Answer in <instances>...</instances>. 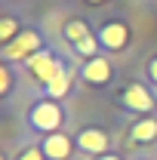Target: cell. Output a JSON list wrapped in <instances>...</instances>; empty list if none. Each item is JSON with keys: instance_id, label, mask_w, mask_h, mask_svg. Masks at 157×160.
Segmentation results:
<instances>
[{"instance_id": "1", "label": "cell", "mask_w": 157, "mask_h": 160, "mask_svg": "<svg viewBox=\"0 0 157 160\" xmlns=\"http://www.w3.org/2000/svg\"><path fill=\"white\" fill-rule=\"evenodd\" d=\"M40 46H43V40H40L37 31H31V28H25V31H19V37L9 40L0 52H3V59L6 62H19V59H31L34 52H40Z\"/></svg>"}, {"instance_id": "2", "label": "cell", "mask_w": 157, "mask_h": 160, "mask_svg": "<svg viewBox=\"0 0 157 160\" xmlns=\"http://www.w3.org/2000/svg\"><path fill=\"white\" fill-rule=\"evenodd\" d=\"M31 126L34 129H40V132H56L62 126V108L56 105V102H49V99H43L37 102L34 108H31Z\"/></svg>"}, {"instance_id": "3", "label": "cell", "mask_w": 157, "mask_h": 160, "mask_svg": "<svg viewBox=\"0 0 157 160\" xmlns=\"http://www.w3.org/2000/svg\"><path fill=\"white\" fill-rule=\"evenodd\" d=\"M28 65V71L34 74V80H40V83H49V80L59 74V68H62V62L49 52V49H40V52H34L31 59L25 62Z\"/></svg>"}, {"instance_id": "4", "label": "cell", "mask_w": 157, "mask_h": 160, "mask_svg": "<svg viewBox=\"0 0 157 160\" xmlns=\"http://www.w3.org/2000/svg\"><path fill=\"white\" fill-rule=\"evenodd\" d=\"M99 43L105 46V49H111V52H120V49H126V43H129V28L123 25V22H105L102 28H99Z\"/></svg>"}, {"instance_id": "5", "label": "cell", "mask_w": 157, "mask_h": 160, "mask_svg": "<svg viewBox=\"0 0 157 160\" xmlns=\"http://www.w3.org/2000/svg\"><path fill=\"white\" fill-rule=\"evenodd\" d=\"M123 105H126L129 111H139V114H151V111H154V96L148 92V86L129 83V86L123 89Z\"/></svg>"}, {"instance_id": "6", "label": "cell", "mask_w": 157, "mask_h": 160, "mask_svg": "<svg viewBox=\"0 0 157 160\" xmlns=\"http://www.w3.org/2000/svg\"><path fill=\"white\" fill-rule=\"evenodd\" d=\"M40 151H43L46 160H68L71 151H74V142L68 136H62V132H49L46 139L40 142Z\"/></svg>"}, {"instance_id": "7", "label": "cell", "mask_w": 157, "mask_h": 160, "mask_svg": "<svg viewBox=\"0 0 157 160\" xmlns=\"http://www.w3.org/2000/svg\"><path fill=\"white\" fill-rule=\"evenodd\" d=\"M77 148L86 151V154L102 157V154H108V136H105L102 129H83L77 136Z\"/></svg>"}, {"instance_id": "8", "label": "cell", "mask_w": 157, "mask_h": 160, "mask_svg": "<svg viewBox=\"0 0 157 160\" xmlns=\"http://www.w3.org/2000/svg\"><path fill=\"white\" fill-rule=\"evenodd\" d=\"M80 77L86 83H108L111 80V62L96 56V59H86V65L80 68Z\"/></svg>"}, {"instance_id": "9", "label": "cell", "mask_w": 157, "mask_h": 160, "mask_svg": "<svg viewBox=\"0 0 157 160\" xmlns=\"http://www.w3.org/2000/svg\"><path fill=\"white\" fill-rule=\"evenodd\" d=\"M71 80H74V71H68V68L62 65V68H59V74H56V77H53L49 83H46V96H49L53 102H56V99H62V96L68 92Z\"/></svg>"}, {"instance_id": "10", "label": "cell", "mask_w": 157, "mask_h": 160, "mask_svg": "<svg viewBox=\"0 0 157 160\" xmlns=\"http://www.w3.org/2000/svg\"><path fill=\"white\" fill-rule=\"evenodd\" d=\"M157 139V120H139L133 126V142H151Z\"/></svg>"}, {"instance_id": "11", "label": "cell", "mask_w": 157, "mask_h": 160, "mask_svg": "<svg viewBox=\"0 0 157 160\" xmlns=\"http://www.w3.org/2000/svg\"><path fill=\"white\" fill-rule=\"evenodd\" d=\"M65 37L71 40L74 46H77L80 40H86V37H89V28H86V22H80V19L68 22V25H65Z\"/></svg>"}, {"instance_id": "12", "label": "cell", "mask_w": 157, "mask_h": 160, "mask_svg": "<svg viewBox=\"0 0 157 160\" xmlns=\"http://www.w3.org/2000/svg\"><path fill=\"white\" fill-rule=\"evenodd\" d=\"M16 31H19V22L13 19V16H3V19H0V43H3V46H6L9 40L19 37Z\"/></svg>"}, {"instance_id": "13", "label": "cell", "mask_w": 157, "mask_h": 160, "mask_svg": "<svg viewBox=\"0 0 157 160\" xmlns=\"http://www.w3.org/2000/svg\"><path fill=\"white\" fill-rule=\"evenodd\" d=\"M77 52H80V56H86V59H96V56H99V37L89 34L86 40H80V43H77Z\"/></svg>"}, {"instance_id": "14", "label": "cell", "mask_w": 157, "mask_h": 160, "mask_svg": "<svg viewBox=\"0 0 157 160\" xmlns=\"http://www.w3.org/2000/svg\"><path fill=\"white\" fill-rule=\"evenodd\" d=\"M9 89H13V71L0 68V96H9Z\"/></svg>"}, {"instance_id": "15", "label": "cell", "mask_w": 157, "mask_h": 160, "mask_svg": "<svg viewBox=\"0 0 157 160\" xmlns=\"http://www.w3.org/2000/svg\"><path fill=\"white\" fill-rule=\"evenodd\" d=\"M19 160H43V151L40 148H28L25 154H19Z\"/></svg>"}, {"instance_id": "16", "label": "cell", "mask_w": 157, "mask_h": 160, "mask_svg": "<svg viewBox=\"0 0 157 160\" xmlns=\"http://www.w3.org/2000/svg\"><path fill=\"white\" fill-rule=\"evenodd\" d=\"M148 77H151V80L157 83V56H154L151 62H148Z\"/></svg>"}, {"instance_id": "17", "label": "cell", "mask_w": 157, "mask_h": 160, "mask_svg": "<svg viewBox=\"0 0 157 160\" xmlns=\"http://www.w3.org/2000/svg\"><path fill=\"white\" fill-rule=\"evenodd\" d=\"M96 160H120V157H114V154H102V157H96Z\"/></svg>"}, {"instance_id": "18", "label": "cell", "mask_w": 157, "mask_h": 160, "mask_svg": "<svg viewBox=\"0 0 157 160\" xmlns=\"http://www.w3.org/2000/svg\"><path fill=\"white\" fill-rule=\"evenodd\" d=\"M86 3H105V0H86Z\"/></svg>"}]
</instances>
